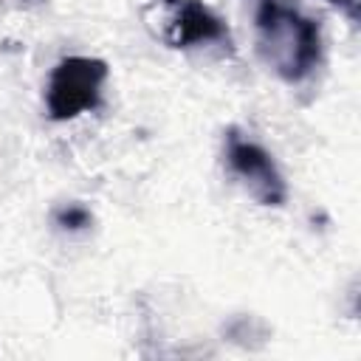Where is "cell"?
<instances>
[{"instance_id":"1","label":"cell","mask_w":361,"mask_h":361,"mask_svg":"<svg viewBox=\"0 0 361 361\" xmlns=\"http://www.w3.org/2000/svg\"><path fill=\"white\" fill-rule=\"evenodd\" d=\"M254 42L262 62L288 85L310 79L324 62L319 23L293 0H251Z\"/></svg>"},{"instance_id":"2","label":"cell","mask_w":361,"mask_h":361,"mask_svg":"<svg viewBox=\"0 0 361 361\" xmlns=\"http://www.w3.org/2000/svg\"><path fill=\"white\" fill-rule=\"evenodd\" d=\"M110 79V68L99 56L71 54L62 56L45 79L42 102L45 113L54 121H73L85 113H93L104 99V85Z\"/></svg>"},{"instance_id":"3","label":"cell","mask_w":361,"mask_h":361,"mask_svg":"<svg viewBox=\"0 0 361 361\" xmlns=\"http://www.w3.org/2000/svg\"><path fill=\"white\" fill-rule=\"evenodd\" d=\"M147 25L164 45L180 51L231 42L226 20L203 0H155Z\"/></svg>"},{"instance_id":"4","label":"cell","mask_w":361,"mask_h":361,"mask_svg":"<svg viewBox=\"0 0 361 361\" xmlns=\"http://www.w3.org/2000/svg\"><path fill=\"white\" fill-rule=\"evenodd\" d=\"M223 161L228 175L243 186V192L259 206H282L288 200V183L274 155L243 130L231 127L223 138Z\"/></svg>"},{"instance_id":"5","label":"cell","mask_w":361,"mask_h":361,"mask_svg":"<svg viewBox=\"0 0 361 361\" xmlns=\"http://www.w3.org/2000/svg\"><path fill=\"white\" fill-rule=\"evenodd\" d=\"M54 220H56V226H62V228H68V231H79V228H87V226H90L93 214H90V209L82 206V203H68V206H62V209L54 214Z\"/></svg>"},{"instance_id":"6","label":"cell","mask_w":361,"mask_h":361,"mask_svg":"<svg viewBox=\"0 0 361 361\" xmlns=\"http://www.w3.org/2000/svg\"><path fill=\"white\" fill-rule=\"evenodd\" d=\"M327 3H333V6H338L350 20H355V11H358V0H327Z\"/></svg>"}]
</instances>
